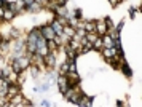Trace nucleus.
<instances>
[{"label":"nucleus","mask_w":142,"mask_h":107,"mask_svg":"<svg viewBox=\"0 0 142 107\" xmlns=\"http://www.w3.org/2000/svg\"><path fill=\"white\" fill-rule=\"evenodd\" d=\"M40 34H42V35H43L47 40H53V39L56 37V32L53 30V27H43V29L40 30Z\"/></svg>","instance_id":"1"},{"label":"nucleus","mask_w":142,"mask_h":107,"mask_svg":"<svg viewBox=\"0 0 142 107\" xmlns=\"http://www.w3.org/2000/svg\"><path fill=\"white\" fill-rule=\"evenodd\" d=\"M51 27H53V30H54V32L57 34V35H62V34H64V30H62V26H61L59 22H54V24H53Z\"/></svg>","instance_id":"2"},{"label":"nucleus","mask_w":142,"mask_h":107,"mask_svg":"<svg viewBox=\"0 0 142 107\" xmlns=\"http://www.w3.org/2000/svg\"><path fill=\"white\" fill-rule=\"evenodd\" d=\"M45 61H47L48 66H53V64H54V56H53V53H48V54H45Z\"/></svg>","instance_id":"3"},{"label":"nucleus","mask_w":142,"mask_h":107,"mask_svg":"<svg viewBox=\"0 0 142 107\" xmlns=\"http://www.w3.org/2000/svg\"><path fill=\"white\" fill-rule=\"evenodd\" d=\"M115 51H117V50H115V47H110V48H107L105 51H104V54L107 56V58H112L113 54H117V53H115Z\"/></svg>","instance_id":"4"},{"label":"nucleus","mask_w":142,"mask_h":107,"mask_svg":"<svg viewBox=\"0 0 142 107\" xmlns=\"http://www.w3.org/2000/svg\"><path fill=\"white\" fill-rule=\"evenodd\" d=\"M77 106H80V107H88V106H91V101L88 98H85L83 101H78V104Z\"/></svg>","instance_id":"5"},{"label":"nucleus","mask_w":142,"mask_h":107,"mask_svg":"<svg viewBox=\"0 0 142 107\" xmlns=\"http://www.w3.org/2000/svg\"><path fill=\"white\" fill-rule=\"evenodd\" d=\"M97 30H99V34H104L105 30H107L105 24H102V22H99V24H97Z\"/></svg>","instance_id":"6"},{"label":"nucleus","mask_w":142,"mask_h":107,"mask_svg":"<svg viewBox=\"0 0 142 107\" xmlns=\"http://www.w3.org/2000/svg\"><path fill=\"white\" fill-rule=\"evenodd\" d=\"M85 30H91V32H93V30H94V24H93V22H86V24H85Z\"/></svg>","instance_id":"7"},{"label":"nucleus","mask_w":142,"mask_h":107,"mask_svg":"<svg viewBox=\"0 0 142 107\" xmlns=\"http://www.w3.org/2000/svg\"><path fill=\"white\" fill-rule=\"evenodd\" d=\"M11 18H13V13H11L10 10H8V11H5V19H11Z\"/></svg>","instance_id":"8"},{"label":"nucleus","mask_w":142,"mask_h":107,"mask_svg":"<svg viewBox=\"0 0 142 107\" xmlns=\"http://www.w3.org/2000/svg\"><path fill=\"white\" fill-rule=\"evenodd\" d=\"M75 18H77V19H80V18H82V11H80V10L75 11Z\"/></svg>","instance_id":"9"},{"label":"nucleus","mask_w":142,"mask_h":107,"mask_svg":"<svg viewBox=\"0 0 142 107\" xmlns=\"http://www.w3.org/2000/svg\"><path fill=\"white\" fill-rule=\"evenodd\" d=\"M67 70H69V64L64 62V64H62V72H67Z\"/></svg>","instance_id":"10"},{"label":"nucleus","mask_w":142,"mask_h":107,"mask_svg":"<svg viewBox=\"0 0 142 107\" xmlns=\"http://www.w3.org/2000/svg\"><path fill=\"white\" fill-rule=\"evenodd\" d=\"M42 106H43V107H47V106H49V102H48V101H43V102H42Z\"/></svg>","instance_id":"11"},{"label":"nucleus","mask_w":142,"mask_h":107,"mask_svg":"<svg viewBox=\"0 0 142 107\" xmlns=\"http://www.w3.org/2000/svg\"><path fill=\"white\" fill-rule=\"evenodd\" d=\"M32 2H34V0H24V3H26V5H30Z\"/></svg>","instance_id":"12"}]
</instances>
